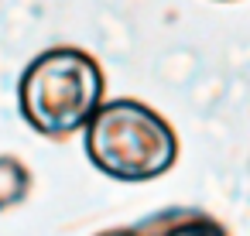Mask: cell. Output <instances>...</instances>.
<instances>
[{
	"label": "cell",
	"instance_id": "1",
	"mask_svg": "<svg viewBox=\"0 0 250 236\" xmlns=\"http://www.w3.org/2000/svg\"><path fill=\"white\" fill-rule=\"evenodd\" d=\"M106 79L100 62L72 45L45 48L35 55L18 82V106L31 130L52 140H65L96 117L103 106Z\"/></svg>",
	"mask_w": 250,
	"mask_h": 236
},
{
	"label": "cell",
	"instance_id": "2",
	"mask_svg": "<svg viewBox=\"0 0 250 236\" xmlns=\"http://www.w3.org/2000/svg\"><path fill=\"white\" fill-rule=\"evenodd\" d=\"M86 157L113 181H154L178 161L175 127L141 99H103L83 130Z\"/></svg>",
	"mask_w": 250,
	"mask_h": 236
},
{
	"label": "cell",
	"instance_id": "3",
	"mask_svg": "<svg viewBox=\"0 0 250 236\" xmlns=\"http://www.w3.org/2000/svg\"><path fill=\"white\" fill-rule=\"evenodd\" d=\"M137 236H229V229L206 209L195 205H168L144 216L134 226Z\"/></svg>",
	"mask_w": 250,
	"mask_h": 236
},
{
	"label": "cell",
	"instance_id": "4",
	"mask_svg": "<svg viewBox=\"0 0 250 236\" xmlns=\"http://www.w3.org/2000/svg\"><path fill=\"white\" fill-rule=\"evenodd\" d=\"M31 185H35V175L21 157L0 154V212L18 209L31 195Z\"/></svg>",
	"mask_w": 250,
	"mask_h": 236
},
{
	"label": "cell",
	"instance_id": "5",
	"mask_svg": "<svg viewBox=\"0 0 250 236\" xmlns=\"http://www.w3.org/2000/svg\"><path fill=\"white\" fill-rule=\"evenodd\" d=\"M93 236H137V233H134V226H117V229H100Z\"/></svg>",
	"mask_w": 250,
	"mask_h": 236
}]
</instances>
